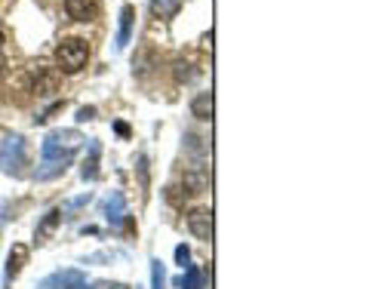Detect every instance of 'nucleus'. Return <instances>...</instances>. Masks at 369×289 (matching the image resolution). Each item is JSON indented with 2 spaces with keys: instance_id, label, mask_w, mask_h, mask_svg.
<instances>
[{
  "instance_id": "aec40b11",
  "label": "nucleus",
  "mask_w": 369,
  "mask_h": 289,
  "mask_svg": "<svg viewBox=\"0 0 369 289\" xmlns=\"http://www.w3.org/2000/svg\"><path fill=\"white\" fill-rule=\"evenodd\" d=\"M175 262H179V265H182V268H184V265H188V262H191V249H188V246H184V244H182V246H175Z\"/></svg>"
},
{
  "instance_id": "b1692460",
  "label": "nucleus",
  "mask_w": 369,
  "mask_h": 289,
  "mask_svg": "<svg viewBox=\"0 0 369 289\" xmlns=\"http://www.w3.org/2000/svg\"><path fill=\"white\" fill-rule=\"evenodd\" d=\"M114 129H117V136H129V127H126V123H117Z\"/></svg>"
},
{
  "instance_id": "423d86ee",
  "label": "nucleus",
  "mask_w": 369,
  "mask_h": 289,
  "mask_svg": "<svg viewBox=\"0 0 369 289\" xmlns=\"http://www.w3.org/2000/svg\"><path fill=\"white\" fill-rule=\"evenodd\" d=\"M188 228L197 240H210L212 237V213L206 206H197L188 213Z\"/></svg>"
},
{
  "instance_id": "5701e85b",
  "label": "nucleus",
  "mask_w": 369,
  "mask_h": 289,
  "mask_svg": "<svg viewBox=\"0 0 369 289\" xmlns=\"http://www.w3.org/2000/svg\"><path fill=\"white\" fill-rule=\"evenodd\" d=\"M92 117H96V108H80L77 111V120H92Z\"/></svg>"
},
{
  "instance_id": "412c9836",
  "label": "nucleus",
  "mask_w": 369,
  "mask_h": 289,
  "mask_svg": "<svg viewBox=\"0 0 369 289\" xmlns=\"http://www.w3.org/2000/svg\"><path fill=\"white\" fill-rule=\"evenodd\" d=\"M138 176H142V185L148 188V157H138Z\"/></svg>"
},
{
  "instance_id": "1a4fd4ad",
  "label": "nucleus",
  "mask_w": 369,
  "mask_h": 289,
  "mask_svg": "<svg viewBox=\"0 0 369 289\" xmlns=\"http://www.w3.org/2000/svg\"><path fill=\"white\" fill-rule=\"evenodd\" d=\"M206 182H210V176H206L203 167H194L184 173V194H200L206 191Z\"/></svg>"
},
{
  "instance_id": "6ab92c4d",
  "label": "nucleus",
  "mask_w": 369,
  "mask_h": 289,
  "mask_svg": "<svg viewBox=\"0 0 369 289\" xmlns=\"http://www.w3.org/2000/svg\"><path fill=\"white\" fill-rule=\"evenodd\" d=\"M191 77H194V71H191V65H188V62H175V80H179V83H184V80H191Z\"/></svg>"
},
{
  "instance_id": "39448f33",
  "label": "nucleus",
  "mask_w": 369,
  "mask_h": 289,
  "mask_svg": "<svg viewBox=\"0 0 369 289\" xmlns=\"http://www.w3.org/2000/svg\"><path fill=\"white\" fill-rule=\"evenodd\" d=\"M62 87V74L56 71V68H37V74H34V87H31V92L34 96H56Z\"/></svg>"
},
{
  "instance_id": "a211bd4d",
  "label": "nucleus",
  "mask_w": 369,
  "mask_h": 289,
  "mask_svg": "<svg viewBox=\"0 0 369 289\" xmlns=\"http://www.w3.org/2000/svg\"><path fill=\"white\" fill-rule=\"evenodd\" d=\"M184 139H188V151H194L197 157H203V154H206V145H203V139H200L197 132H188V136H184Z\"/></svg>"
},
{
  "instance_id": "9b49d317",
  "label": "nucleus",
  "mask_w": 369,
  "mask_h": 289,
  "mask_svg": "<svg viewBox=\"0 0 369 289\" xmlns=\"http://www.w3.org/2000/svg\"><path fill=\"white\" fill-rule=\"evenodd\" d=\"M99 154H102V145L92 142V145H89V157L83 160V169H80L83 182H92V178L99 176Z\"/></svg>"
},
{
  "instance_id": "dca6fc26",
  "label": "nucleus",
  "mask_w": 369,
  "mask_h": 289,
  "mask_svg": "<svg viewBox=\"0 0 369 289\" xmlns=\"http://www.w3.org/2000/svg\"><path fill=\"white\" fill-rule=\"evenodd\" d=\"M105 213H108V222H120V218H126V200H123L120 191L111 194V200H108Z\"/></svg>"
},
{
  "instance_id": "2eb2a0df",
  "label": "nucleus",
  "mask_w": 369,
  "mask_h": 289,
  "mask_svg": "<svg viewBox=\"0 0 369 289\" xmlns=\"http://www.w3.org/2000/svg\"><path fill=\"white\" fill-rule=\"evenodd\" d=\"M179 289H206L203 286V271L197 265H188V271L179 277Z\"/></svg>"
},
{
  "instance_id": "6e6552de",
  "label": "nucleus",
  "mask_w": 369,
  "mask_h": 289,
  "mask_svg": "<svg viewBox=\"0 0 369 289\" xmlns=\"http://www.w3.org/2000/svg\"><path fill=\"white\" fill-rule=\"evenodd\" d=\"M133 22H136V6L133 3H123L120 10V31H117V50H126L129 37H133Z\"/></svg>"
},
{
  "instance_id": "4be33fe9",
  "label": "nucleus",
  "mask_w": 369,
  "mask_h": 289,
  "mask_svg": "<svg viewBox=\"0 0 369 289\" xmlns=\"http://www.w3.org/2000/svg\"><path fill=\"white\" fill-rule=\"evenodd\" d=\"M166 200L173 203V206H179V203H182V194H179V188H166Z\"/></svg>"
},
{
  "instance_id": "7ed1b4c3",
  "label": "nucleus",
  "mask_w": 369,
  "mask_h": 289,
  "mask_svg": "<svg viewBox=\"0 0 369 289\" xmlns=\"http://www.w3.org/2000/svg\"><path fill=\"white\" fill-rule=\"evenodd\" d=\"M22 167H28V148L22 136H10L0 142V169L10 176H22Z\"/></svg>"
},
{
  "instance_id": "a878e982",
  "label": "nucleus",
  "mask_w": 369,
  "mask_h": 289,
  "mask_svg": "<svg viewBox=\"0 0 369 289\" xmlns=\"http://www.w3.org/2000/svg\"><path fill=\"white\" fill-rule=\"evenodd\" d=\"M0 46H3V31H0Z\"/></svg>"
},
{
  "instance_id": "f8f14e48",
  "label": "nucleus",
  "mask_w": 369,
  "mask_h": 289,
  "mask_svg": "<svg viewBox=\"0 0 369 289\" xmlns=\"http://www.w3.org/2000/svg\"><path fill=\"white\" fill-rule=\"evenodd\" d=\"M28 262V246H22V244H15L13 246V253H10V262H6V280H13L15 274L22 271V265Z\"/></svg>"
},
{
  "instance_id": "9d476101",
  "label": "nucleus",
  "mask_w": 369,
  "mask_h": 289,
  "mask_svg": "<svg viewBox=\"0 0 369 289\" xmlns=\"http://www.w3.org/2000/svg\"><path fill=\"white\" fill-rule=\"evenodd\" d=\"M59 222H62V209H50V213L43 216V222L37 225V234H34V237H37V244H43V240L59 228Z\"/></svg>"
},
{
  "instance_id": "0eeeda50",
  "label": "nucleus",
  "mask_w": 369,
  "mask_h": 289,
  "mask_svg": "<svg viewBox=\"0 0 369 289\" xmlns=\"http://www.w3.org/2000/svg\"><path fill=\"white\" fill-rule=\"evenodd\" d=\"M65 13L74 22H92L99 15V0H65Z\"/></svg>"
},
{
  "instance_id": "f257e3e1",
  "label": "nucleus",
  "mask_w": 369,
  "mask_h": 289,
  "mask_svg": "<svg viewBox=\"0 0 369 289\" xmlns=\"http://www.w3.org/2000/svg\"><path fill=\"white\" fill-rule=\"evenodd\" d=\"M80 142H83V136L77 129H56V132H50V136L43 139V148H41L43 163H41V169H37V182H50V178H56V176L65 173L68 163L74 160L77 145H80Z\"/></svg>"
},
{
  "instance_id": "20e7f679",
  "label": "nucleus",
  "mask_w": 369,
  "mask_h": 289,
  "mask_svg": "<svg viewBox=\"0 0 369 289\" xmlns=\"http://www.w3.org/2000/svg\"><path fill=\"white\" fill-rule=\"evenodd\" d=\"M37 289H87V274L77 268H65V271H56V274L41 280Z\"/></svg>"
},
{
  "instance_id": "ddd939ff",
  "label": "nucleus",
  "mask_w": 369,
  "mask_h": 289,
  "mask_svg": "<svg viewBox=\"0 0 369 289\" xmlns=\"http://www.w3.org/2000/svg\"><path fill=\"white\" fill-rule=\"evenodd\" d=\"M179 10H182V0H151L154 19H173Z\"/></svg>"
},
{
  "instance_id": "f3484780",
  "label": "nucleus",
  "mask_w": 369,
  "mask_h": 289,
  "mask_svg": "<svg viewBox=\"0 0 369 289\" xmlns=\"http://www.w3.org/2000/svg\"><path fill=\"white\" fill-rule=\"evenodd\" d=\"M164 283H166L164 265H160L157 259H154V262H151V286H154V289H164Z\"/></svg>"
},
{
  "instance_id": "f03ea898",
  "label": "nucleus",
  "mask_w": 369,
  "mask_h": 289,
  "mask_svg": "<svg viewBox=\"0 0 369 289\" xmlns=\"http://www.w3.org/2000/svg\"><path fill=\"white\" fill-rule=\"evenodd\" d=\"M87 59H89V46H87V41H80V37H68V41H62L56 46V62L65 74L83 71Z\"/></svg>"
},
{
  "instance_id": "4468645a",
  "label": "nucleus",
  "mask_w": 369,
  "mask_h": 289,
  "mask_svg": "<svg viewBox=\"0 0 369 289\" xmlns=\"http://www.w3.org/2000/svg\"><path fill=\"white\" fill-rule=\"evenodd\" d=\"M191 114H194L197 120H210L212 117V92H200V96L191 101Z\"/></svg>"
},
{
  "instance_id": "393cba45",
  "label": "nucleus",
  "mask_w": 369,
  "mask_h": 289,
  "mask_svg": "<svg viewBox=\"0 0 369 289\" xmlns=\"http://www.w3.org/2000/svg\"><path fill=\"white\" fill-rule=\"evenodd\" d=\"M3 68H6V59H3V52H0V74H3Z\"/></svg>"
}]
</instances>
